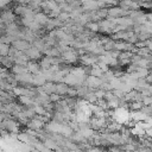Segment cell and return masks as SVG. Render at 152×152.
Returning <instances> with one entry per match:
<instances>
[{
    "mask_svg": "<svg viewBox=\"0 0 152 152\" xmlns=\"http://www.w3.org/2000/svg\"><path fill=\"white\" fill-rule=\"evenodd\" d=\"M14 46H15V49H20V50H25L28 45H27V43L26 42H24V40H14Z\"/></svg>",
    "mask_w": 152,
    "mask_h": 152,
    "instance_id": "2",
    "label": "cell"
},
{
    "mask_svg": "<svg viewBox=\"0 0 152 152\" xmlns=\"http://www.w3.org/2000/svg\"><path fill=\"white\" fill-rule=\"evenodd\" d=\"M0 19L4 21V24H7V25H10V24H12V23H13V19H14V17H13V14H12L10 11H5V12H2V13H1V17H0Z\"/></svg>",
    "mask_w": 152,
    "mask_h": 152,
    "instance_id": "1",
    "label": "cell"
}]
</instances>
